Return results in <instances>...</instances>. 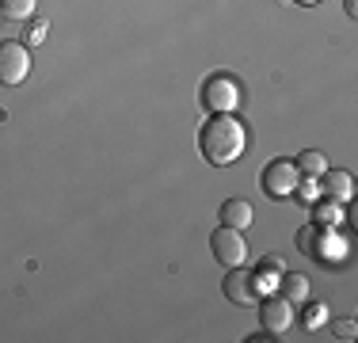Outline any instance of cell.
Here are the masks:
<instances>
[{
  "instance_id": "6da1fadb",
  "label": "cell",
  "mask_w": 358,
  "mask_h": 343,
  "mask_svg": "<svg viewBox=\"0 0 358 343\" xmlns=\"http://www.w3.org/2000/svg\"><path fill=\"white\" fill-rule=\"evenodd\" d=\"M199 149L214 168H229L248 149V130L233 115H210V122L199 130Z\"/></svg>"
},
{
  "instance_id": "7a4b0ae2",
  "label": "cell",
  "mask_w": 358,
  "mask_h": 343,
  "mask_svg": "<svg viewBox=\"0 0 358 343\" xmlns=\"http://www.w3.org/2000/svg\"><path fill=\"white\" fill-rule=\"evenodd\" d=\"M297 248L309 252L313 260H320V263H339L347 255L343 237H339L331 225H317V221H313L309 229H297Z\"/></svg>"
},
{
  "instance_id": "3957f363",
  "label": "cell",
  "mask_w": 358,
  "mask_h": 343,
  "mask_svg": "<svg viewBox=\"0 0 358 343\" xmlns=\"http://www.w3.org/2000/svg\"><path fill=\"white\" fill-rule=\"evenodd\" d=\"M241 84H236V76L229 73H214L202 80V107L210 111V115H233L236 107H241Z\"/></svg>"
},
{
  "instance_id": "277c9868",
  "label": "cell",
  "mask_w": 358,
  "mask_h": 343,
  "mask_svg": "<svg viewBox=\"0 0 358 343\" xmlns=\"http://www.w3.org/2000/svg\"><path fill=\"white\" fill-rule=\"evenodd\" d=\"M31 73V46L27 42L4 38L0 42V84L4 88H20Z\"/></svg>"
},
{
  "instance_id": "5b68a950",
  "label": "cell",
  "mask_w": 358,
  "mask_h": 343,
  "mask_svg": "<svg viewBox=\"0 0 358 343\" xmlns=\"http://www.w3.org/2000/svg\"><path fill=\"white\" fill-rule=\"evenodd\" d=\"M210 248H214V260L221 267H244V260H248L244 229H229V225L214 229V233H210Z\"/></svg>"
},
{
  "instance_id": "8992f818",
  "label": "cell",
  "mask_w": 358,
  "mask_h": 343,
  "mask_svg": "<svg viewBox=\"0 0 358 343\" xmlns=\"http://www.w3.org/2000/svg\"><path fill=\"white\" fill-rule=\"evenodd\" d=\"M297 179H301V172H297L294 160H271L267 168H263L259 176V187L267 199H289L297 187Z\"/></svg>"
},
{
  "instance_id": "52a82bcc",
  "label": "cell",
  "mask_w": 358,
  "mask_h": 343,
  "mask_svg": "<svg viewBox=\"0 0 358 343\" xmlns=\"http://www.w3.org/2000/svg\"><path fill=\"white\" fill-rule=\"evenodd\" d=\"M259 324L271 336H286L289 324H294V305H289L282 294H267L259 302Z\"/></svg>"
},
{
  "instance_id": "ba28073f",
  "label": "cell",
  "mask_w": 358,
  "mask_h": 343,
  "mask_svg": "<svg viewBox=\"0 0 358 343\" xmlns=\"http://www.w3.org/2000/svg\"><path fill=\"white\" fill-rule=\"evenodd\" d=\"M221 294L233 305H255L259 302V286H255V274L244 267H229L225 282H221Z\"/></svg>"
},
{
  "instance_id": "9c48e42d",
  "label": "cell",
  "mask_w": 358,
  "mask_h": 343,
  "mask_svg": "<svg viewBox=\"0 0 358 343\" xmlns=\"http://www.w3.org/2000/svg\"><path fill=\"white\" fill-rule=\"evenodd\" d=\"M317 179H320V195H324V199L351 202V195H355V176H351V172H343V168H324Z\"/></svg>"
},
{
  "instance_id": "30bf717a",
  "label": "cell",
  "mask_w": 358,
  "mask_h": 343,
  "mask_svg": "<svg viewBox=\"0 0 358 343\" xmlns=\"http://www.w3.org/2000/svg\"><path fill=\"white\" fill-rule=\"evenodd\" d=\"M278 294H282L289 305H305V298H309V279H305V274H294V271H282Z\"/></svg>"
},
{
  "instance_id": "8fae6325",
  "label": "cell",
  "mask_w": 358,
  "mask_h": 343,
  "mask_svg": "<svg viewBox=\"0 0 358 343\" xmlns=\"http://www.w3.org/2000/svg\"><path fill=\"white\" fill-rule=\"evenodd\" d=\"M282 271H286L282 255H263L259 271H255V286H259V294H271V286H278Z\"/></svg>"
},
{
  "instance_id": "7c38bea8",
  "label": "cell",
  "mask_w": 358,
  "mask_h": 343,
  "mask_svg": "<svg viewBox=\"0 0 358 343\" xmlns=\"http://www.w3.org/2000/svg\"><path fill=\"white\" fill-rule=\"evenodd\" d=\"M221 225H229V229H248V225H252V206L244 202V199L221 202Z\"/></svg>"
},
{
  "instance_id": "4fadbf2b",
  "label": "cell",
  "mask_w": 358,
  "mask_h": 343,
  "mask_svg": "<svg viewBox=\"0 0 358 343\" xmlns=\"http://www.w3.org/2000/svg\"><path fill=\"white\" fill-rule=\"evenodd\" d=\"M313 221H317V225H331L336 229L339 221H343V202H336V199H320L313 202Z\"/></svg>"
},
{
  "instance_id": "5bb4252c",
  "label": "cell",
  "mask_w": 358,
  "mask_h": 343,
  "mask_svg": "<svg viewBox=\"0 0 358 343\" xmlns=\"http://www.w3.org/2000/svg\"><path fill=\"white\" fill-rule=\"evenodd\" d=\"M294 164H297V172H301V176H320V172L328 168V157H324L320 149H305L301 157L294 160Z\"/></svg>"
},
{
  "instance_id": "9a60e30c",
  "label": "cell",
  "mask_w": 358,
  "mask_h": 343,
  "mask_svg": "<svg viewBox=\"0 0 358 343\" xmlns=\"http://www.w3.org/2000/svg\"><path fill=\"white\" fill-rule=\"evenodd\" d=\"M38 8V0H0V12L8 15V20H31Z\"/></svg>"
},
{
  "instance_id": "2e32d148",
  "label": "cell",
  "mask_w": 358,
  "mask_h": 343,
  "mask_svg": "<svg viewBox=\"0 0 358 343\" xmlns=\"http://www.w3.org/2000/svg\"><path fill=\"white\" fill-rule=\"evenodd\" d=\"M294 195L301 202H317L320 199V179L317 176H301V179H297V187H294Z\"/></svg>"
},
{
  "instance_id": "e0dca14e",
  "label": "cell",
  "mask_w": 358,
  "mask_h": 343,
  "mask_svg": "<svg viewBox=\"0 0 358 343\" xmlns=\"http://www.w3.org/2000/svg\"><path fill=\"white\" fill-rule=\"evenodd\" d=\"M46 31H50L46 20H31V27H27V34H23V42H27V46H38V42H46Z\"/></svg>"
},
{
  "instance_id": "ac0fdd59",
  "label": "cell",
  "mask_w": 358,
  "mask_h": 343,
  "mask_svg": "<svg viewBox=\"0 0 358 343\" xmlns=\"http://www.w3.org/2000/svg\"><path fill=\"white\" fill-rule=\"evenodd\" d=\"M324 321H328V305H324V302H317V305L305 309V328H320Z\"/></svg>"
},
{
  "instance_id": "d6986e66",
  "label": "cell",
  "mask_w": 358,
  "mask_h": 343,
  "mask_svg": "<svg viewBox=\"0 0 358 343\" xmlns=\"http://www.w3.org/2000/svg\"><path fill=\"white\" fill-rule=\"evenodd\" d=\"M331 332H336V340H343V343H351L355 340V321H336V324H331Z\"/></svg>"
},
{
  "instance_id": "ffe728a7",
  "label": "cell",
  "mask_w": 358,
  "mask_h": 343,
  "mask_svg": "<svg viewBox=\"0 0 358 343\" xmlns=\"http://www.w3.org/2000/svg\"><path fill=\"white\" fill-rule=\"evenodd\" d=\"M347 15H351V20L358 15V0H347Z\"/></svg>"
},
{
  "instance_id": "44dd1931",
  "label": "cell",
  "mask_w": 358,
  "mask_h": 343,
  "mask_svg": "<svg viewBox=\"0 0 358 343\" xmlns=\"http://www.w3.org/2000/svg\"><path fill=\"white\" fill-rule=\"evenodd\" d=\"M294 4H317V0H294Z\"/></svg>"
},
{
  "instance_id": "7402d4cb",
  "label": "cell",
  "mask_w": 358,
  "mask_h": 343,
  "mask_svg": "<svg viewBox=\"0 0 358 343\" xmlns=\"http://www.w3.org/2000/svg\"><path fill=\"white\" fill-rule=\"evenodd\" d=\"M0 15H4V12H0Z\"/></svg>"
}]
</instances>
